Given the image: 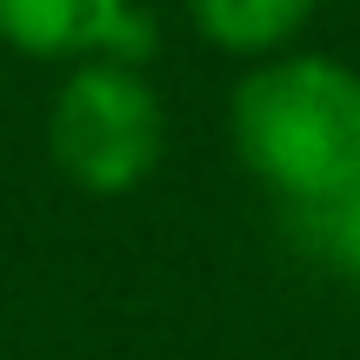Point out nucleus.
I'll use <instances>...</instances> for the list:
<instances>
[{
	"instance_id": "3",
	"label": "nucleus",
	"mask_w": 360,
	"mask_h": 360,
	"mask_svg": "<svg viewBox=\"0 0 360 360\" xmlns=\"http://www.w3.org/2000/svg\"><path fill=\"white\" fill-rule=\"evenodd\" d=\"M0 47L27 60H127L141 67L154 27L134 0H0Z\"/></svg>"
},
{
	"instance_id": "1",
	"label": "nucleus",
	"mask_w": 360,
	"mask_h": 360,
	"mask_svg": "<svg viewBox=\"0 0 360 360\" xmlns=\"http://www.w3.org/2000/svg\"><path fill=\"white\" fill-rule=\"evenodd\" d=\"M227 141L287 214L347 200L360 193V67L314 47L254 60L233 80Z\"/></svg>"
},
{
	"instance_id": "2",
	"label": "nucleus",
	"mask_w": 360,
	"mask_h": 360,
	"mask_svg": "<svg viewBox=\"0 0 360 360\" xmlns=\"http://www.w3.org/2000/svg\"><path fill=\"white\" fill-rule=\"evenodd\" d=\"M47 154L80 193H134L167 154V101L127 60H74L47 107Z\"/></svg>"
},
{
	"instance_id": "4",
	"label": "nucleus",
	"mask_w": 360,
	"mask_h": 360,
	"mask_svg": "<svg viewBox=\"0 0 360 360\" xmlns=\"http://www.w3.org/2000/svg\"><path fill=\"white\" fill-rule=\"evenodd\" d=\"M321 0H187L193 34L227 60H267L307 34Z\"/></svg>"
},
{
	"instance_id": "5",
	"label": "nucleus",
	"mask_w": 360,
	"mask_h": 360,
	"mask_svg": "<svg viewBox=\"0 0 360 360\" xmlns=\"http://www.w3.org/2000/svg\"><path fill=\"white\" fill-rule=\"evenodd\" d=\"M294 227H300V240L314 247L321 267H334L347 287H360V193L321 207V214H294Z\"/></svg>"
}]
</instances>
